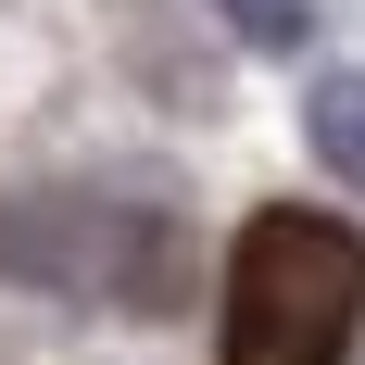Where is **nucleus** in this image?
<instances>
[{"label": "nucleus", "mask_w": 365, "mask_h": 365, "mask_svg": "<svg viewBox=\"0 0 365 365\" xmlns=\"http://www.w3.org/2000/svg\"><path fill=\"white\" fill-rule=\"evenodd\" d=\"M365 240L315 202H264L215 277V365H353Z\"/></svg>", "instance_id": "1"}, {"label": "nucleus", "mask_w": 365, "mask_h": 365, "mask_svg": "<svg viewBox=\"0 0 365 365\" xmlns=\"http://www.w3.org/2000/svg\"><path fill=\"white\" fill-rule=\"evenodd\" d=\"M302 139H315V164L340 189H365V76H315L302 88Z\"/></svg>", "instance_id": "2"}, {"label": "nucleus", "mask_w": 365, "mask_h": 365, "mask_svg": "<svg viewBox=\"0 0 365 365\" xmlns=\"http://www.w3.org/2000/svg\"><path fill=\"white\" fill-rule=\"evenodd\" d=\"M215 13L252 38V51H302V38H315V0H215Z\"/></svg>", "instance_id": "3"}]
</instances>
